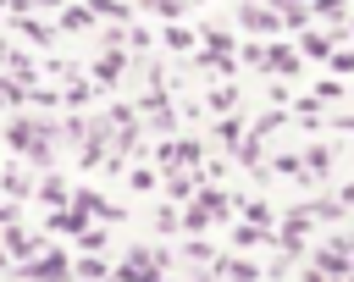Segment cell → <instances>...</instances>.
Wrapping results in <instances>:
<instances>
[{
	"instance_id": "cell-15",
	"label": "cell",
	"mask_w": 354,
	"mask_h": 282,
	"mask_svg": "<svg viewBox=\"0 0 354 282\" xmlns=\"http://www.w3.org/2000/svg\"><path fill=\"white\" fill-rule=\"evenodd\" d=\"M166 194H171V199H188V194H194V177H166Z\"/></svg>"
},
{
	"instance_id": "cell-11",
	"label": "cell",
	"mask_w": 354,
	"mask_h": 282,
	"mask_svg": "<svg viewBox=\"0 0 354 282\" xmlns=\"http://www.w3.org/2000/svg\"><path fill=\"white\" fill-rule=\"evenodd\" d=\"M39 194H44L50 205H61V199H66V182H61V177H44V182H39Z\"/></svg>"
},
{
	"instance_id": "cell-17",
	"label": "cell",
	"mask_w": 354,
	"mask_h": 282,
	"mask_svg": "<svg viewBox=\"0 0 354 282\" xmlns=\"http://www.w3.org/2000/svg\"><path fill=\"white\" fill-rule=\"evenodd\" d=\"M266 50H271V44H243V61H249V66H260V72H266Z\"/></svg>"
},
{
	"instance_id": "cell-19",
	"label": "cell",
	"mask_w": 354,
	"mask_h": 282,
	"mask_svg": "<svg viewBox=\"0 0 354 282\" xmlns=\"http://www.w3.org/2000/svg\"><path fill=\"white\" fill-rule=\"evenodd\" d=\"M232 100H238L232 88H210V111H232Z\"/></svg>"
},
{
	"instance_id": "cell-13",
	"label": "cell",
	"mask_w": 354,
	"mask_h": 282,
	"mask_svg": "<svg viewBox=\"0 0 354 282\" xmlns=\"http://www.w3.org/2000/svg\"><path fill=\"white\" fill-rule=\"evenodd\" d=\"M88 6H94V11H105V17H116V22H127V17H133L122 0H88Z\"/></svg>"
},
{
	"instance_id": "cell-6",
	"label": "cell",
	"mask_w": 354,
	"mask_h": 282,
	"mask_svg": "<svg viewBox=\"0 0 354 282\" xmlns=\"http://www.w3.org/2000/svg\"><path fill=\"white\" fill-rule=\"evenodd\" d=\"M33 249H39V243H33L22 227H6V254H33Z\"/></svg>"
},
{
	"instance_id": "cell-14",
	"label": "cell",
	"mask_w": 354,
	"mask_h": 282,
	"mask_svg": "<svg viewBox=\"0 0 354 282\" xmlns=\"http://www.w3.org/2000/svg\"><path fill=\"white\" fill-rule=\"evenodd\" d=\"M166 44H171V50H194V33H188V28H166Z\"/></svg>"
},
{
	"instance_id": "cell-16",
	"label": "cell",
	"mask_w": 354,
	"mask_h": 282,
	"mask_svg": "<svg viewBox=\"0 0 354 282\" xmlns=\"http://www.w3.org/2000/svg\"><path fill=\"white\" fill-rule=\"evenodd\" d=\"M77 243H83V249H105V227H83Z\"/></svg>"
},
{
	"instance_id": "cell-12",
	"label": "cell",
	"mask_w": 354,
	"mask_h": 282,
	"mask_svg": "<svg viewBox=\"0 0 354 282\" xmlns=\"http://www.w3.org/2000/svg\"><path fill=\"white\" fill-rule=\"evenodd\" d=\"M227 271H232V282H260V271L249 260H227Z\"/></svg>"
},
{
	"instance_id": "cell-23",
	"label": "cell",
	"mask_w": 354,
	"mask_h": 282,
	"mask_svg": "<svg viewBox=\"0 0 354 282\" xmlns=\"http://www.w3.org/2000/svg\"><path fill=\"white\" fill-rule=\"evenodd\" d=\"M0 271H6V249H0Z\"/></svg>"
},
{
	"instance_id": "cell-9",
	"label": "cell",
	"mask_w": 354,
	"mask_h": 282,
	"mask_svg": "<svg viewBox=\"0 0 354 282\" xmlns=\"http://www.w3.org/2000/svg\"><path fill=\"white\" fill-rule=\"evenodd\" d=\"M326 166H332V149H326V144H315V149L304 155V171H315V177H321Z\"/></svg>"
},
{
	"instance_id": "cell-21",
	"label": "cell",
	"mask_w": 354,
	"mask_h": 282,
	"mask_svg": "<svg viewBox=\"0 0 354 282\" xmlns=\"http://www.w3.org/2000/svg\"><path fill=\"white\" fill-rule=\"evenodd\" d=\"M332 72H354V50H332Z\"/></svg>"
},
{
	"instance_id": "cell-3",
	"label": "cell",
	"mask_w": 354,
	"mask_h": 282,
	"mask_svg": "<svg viewBox=\"0 0 354 282\" xmlns=\"http://www.w3.org/2000/svg\"><path fill=\"white\" fill-rule=\"evenodd\" d=\"M266 72H277V77L299 72V50H288V44H271V50H266Z\"/></svg>"
},
{
	"instance_id": "cell-22",
	"label": "cell",
	"mask_w": 354,
	"mask_h": 282,
	"mask_svg": "<svg viewBox=\"0 0 354 282\" xmlns=\"http://www.w3.org/2000/svg\"><path fill=\"white\" fill-rule=\"evenodd\" d=\"M17 100H22V88H17L11 77H0V105H17Z\"/></svg>"
},
{
	"instance_id": "cell-5",
	"label": "cell",
	"mask_w": 354,
	"mask_h": 282,
	"mask_svg": "<svg viewBox=\"0 0 354 282\" xmlns=\"http://www.w3.org/2000/svg\"><path fill=\"white\" fill-rule=\"evenodd\" d=\"M61 28H94V6H66V17H61Z\"/></svg>"
},
{
	"instance_id": "cell-4",
	"label": "cell",
	"mask_w": 354,
	"mask_h": 282,
	"mask_svg": "<svg viewBox=\"0 0 354 282\" xmlns=\"http://www.w3.org/2000/svg\"><path fill=\"white\" fill-rule=\"evenodd\" d=\"M299 55L326 61V55H332V33H304V39H299Z\"/></svg>"
},
{
	"instance_id": "cell-2",
	"label": "cell",
	"mask_w": 354,
	"mask_h": 282,
	"mask_svg": "<svg viewBox=\"0 0 354 282\" xmlns=\"http://www.w3.org/2000/svg\"><path fill=\"white\" fill-rule=\"evenodd\" d=\"M243 28H249V33H277L282 17H277L271 6H243Z\"/></svg>"
},
{
	"instance_id": "cell-20",
	"label": "cell",
	"mask_w": 354,
	"mask_h": 282,
	"mask_svg": "<svg viewBox=\"0 0 354 282\" xmlns=\"http://www.w3.org/2000/svg\"><path fill=\"white\" fill-rule=\"evenodd\" d=\"M144 6H149L155 17H177V11H183V0H144Z\"/></svg>"
},
{
	"instance_id": "cell-8",
	"label": "cell",
	"mask_w": 354,
	"mask_h": 282,
	"mask_svg": "<svg viewBox=\"0 0 354 282\" xmlns=\"http://www.w3.org/2000/svg\"><path fill=\"white\" fill-rule=\"evenodd\" d=\"M116 72H122V50H105V61L94 66V77H100V83H111Z\"/></svg>"
},
{
	"instance_id": "cell-10",
	"label": "cell",
	"mask_w": 354,
	"mask_h": 282,
	"mask_svg": "<svg viewBox=\"0 0 354 282\" xmlns=\"http://www.w3.org/2000/svg\"><path fill=\"white\" fill-rule=\"evenodd\" d=\"M0 194L22 199V194H28V177H22V171H6V177H0Z\"/></svg>"
},
{
	"instance_id": "cell-24",
	"label": "cell",
	"mask_w": 354,
	"mask_h": 282,
	"mask_svg": "<svg viewBox=\"0 0 354 282\" xmlns=\"http://www.w3.org/2000/svg\"><path fill=\"white\" fill-rule=\"evenodd\" d=\"M348 33H354V28H348Z\"/></svg>"
},
{
	"instance_id": "cell-1",
	"label": "cell",
	"mask_w": 354,
	"mask_h": 282,
	"mask_svg": "<svg viewBox=\"0 0 354 282\" xmlns=\"http://www.w3.org/2000/svg\"><path fill=\"white\" fill-rule=\"evenodd\" d=\"M22 276H28V282H72V276H77V260H66L61 249H44V254H33V260L22 265Z\"/></svg>"
},
{
	"instance_id": "cell-18",
	"label": "cell",
	"mask_w": 354,
	"mask_h": 282,
	"mask_svg": "<svg viewBox=\"0 0 354 282\" xmlns=\"http://www.w3.org/2000/svg\"><path fill=\"white\" fill-rule=\"evenodd\" d=\"M6 66H11V72H17V77H28V72H33V61H28V55H22V50H11V55H6Z\"/></svg>"
},
{
	"instance_id": "cell-7",
	"label": "cell",
	"mask_w": 354,
	"mask_h": 282,
	"mask_svg": "<svg viewBox=\"0 0 354 282\" xmlns=\"http://www.w3.org/2000/svg\"><path fill=\"white\" fill-rule=\"evenodd\" d=\"M105 276H111V271H105V260H88V254L77 260V282H105Z\"/></svg>"
}]
</instances>
